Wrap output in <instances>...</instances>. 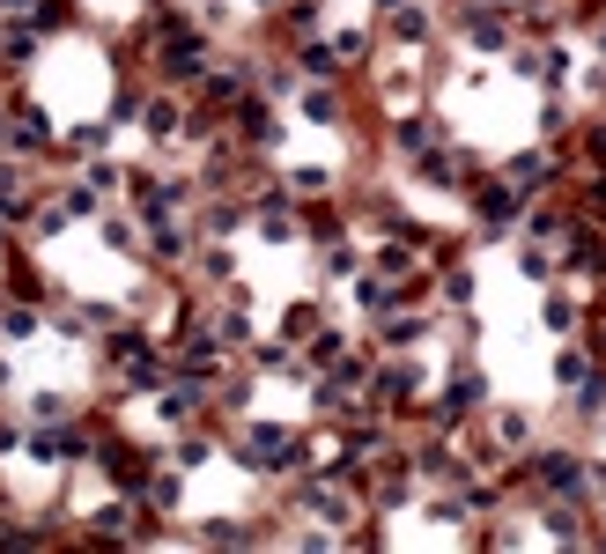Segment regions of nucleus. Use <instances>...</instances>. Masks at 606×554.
<instances>
[{
	"instance_id": "nucleus-6",
	"label": "nucleus",
	"mask_w": 606,
	"mask_h": 554,
	"mask_svg": "<svg viewBox=\"0 0 606 554\" xmlns=\"http://www.w3.org/2000/svg\"><path fill=\"white\" fill-rule=\"evenodd\" d=\"M414 399H422V362L392 355L385 370H370V407L378 414H407Z\"/></svg>"
},
{
	"instance_id": "nucleus-25",
	"label": "nucleus",
	"mask_w": 606,
	"mask_h": 554,
	"mask_svg": "<svg viewBox=\"0 0 606 554\" xmlns=\"http://www.w3.org/2000/svg\"><path fill=\"white\" fill-rule=\"evenodd\" d=\"M0 340H8V348H15V340H38V311H30L23 296H15V303H0Z\"/></svg>"
},
{
	"instance_id": "nucleus-9",
	"label": "nucleus",
	"mask_w": 606,
	"mask_h": 554,
	"mask_svg": "<svg viewBox=\"0 0 606 554\" xmlns=\"http://www.w3.org/2000/svg\"><path fill=\"white\" fill-rule=\"evenodd\" d=\"M459 45H466V52H503V45H510V23H503V8H488V0H474V8H459Z\"/></svg>"
},
{
	"instance_id": "nucleus-11",
	"label": "nucleus",
	"mask_w": 606,
	"mask_h": 554,
	"mask_svg": "<svg viewBox=\"0 0 606 554\" xmlns=\"http://www.w3.org/2000/svg\"><path fill=\"white\" fill-rule=\"evenodd\" d=\"M222 119H230V141H252V148L274 134V111H267V97H259V89H244V97L230 104Z\"/></svg>"
},
{
	"instance_id": "nucleus-31",
	"label": "nucleus",
	"mask_w": 606,
	"mask_h": 554,
	"mask_svg": "<svg viewBox=\"0 0 606 554\" xmlns=\"http://www.w3.org/2000/svg\"><path fill=\"white\" fill-rule=\"evenodd\" d=\"M525 436H533V422H525V414H496V451H518Z\"/></svg>"
},
{
	"instance_id": "nucleus-38",
	"label": "nucleus",
	"mask_w": 606,
	"mask_h": 554,
	"mask_svg": "<svg viewBox=\"0 0 606 554\" xmlns=\"http://www.w3.org/2000/svg\"><path fill=\"white\" fill-rule=\"evenodd\" d=\"M23 451V429H15V422H0V458H15Z\"/></svg>"
},
{
	"instance_id": "nucleus-19",
	"label": "nucleus",
	"mask_w": 606,
	"mask_h": 554,
	"mask_svg": "<svg viewBox=\"0 0 606 554\" xmlns=\"http://www.w3.org/2000/svg\"><path fill=\"white\" fill-rule=\"evenodd\" d=\"M104 355H111V370H119V362H141V355H156V340H148L141 326H111V333H104Z\"/></svg>"
},
{
	"instance_id": "nucleus-24",
	"label": "nucleus",
	"mask_w": 606,
	"mask_h": 554,
	"mask_svg": "<svg viewBox=\"0 0 606 554\" xmlns=\"http://www.w3.org/2000/svg\"><path fill=\"white\" fill-rule=\"evenodd\" d=\"M392 141H400V156L414 163V156H429V148H437V126H429V119H400V126H392Z\"/></svg>"
},
{
	"instance_id": "nucleus-5",
	"label": "nucleus",
	"mask_w": 606,
	"mask_h": 554,
	"mask_svg": "<svg viewBox=\"0 0 606 554\" xmlns=\"http://www.w3.org/2000/svg\"><path fill=\"white\" fill-rule=\"evenodd\" d=\"M466 193H474V215H481V230H488V237L518 230V215H525V193H518L510 178H474Z\"/></svg>"
},
{
	"instance_id": "nucleus-28",
	"label": "nucleus",
	"mask_w": 606,
	"mask_h": 554,
	"mask_svg": "<svg viewBox=\"0 0 606 554\" xmlns=\"http://www.w3.org/2000/svg\"><path fill=\"white\" fill-rule=\"evenodd\" d=\"M89 193H126V170L119 163H104V156H89V178H82Z\"/></svg>"
},
{
	"instance_id": "nucleus-15",
	"label": "nucleus",
	"mask_w": 606,
	"mask_h": 554,
	"mask_svg": "<svg viewBox=\"0 0 606 554\" xmlns=\"http://www.w3.org/2000/svg\"><path fill=\"white\" fill-rule=\"evenodd\" d=\"M244 222H252V200H244V193H215L208 207H200V230H208L215 244H222V237H237Z\"/></svg>"
},
{
	"instance_id": "nucleus-13",
	"label": "nucleus",
	"mask_w": 606,
	"mask_h": 554,
	"mask_svg": "<svg viewBox=\"0 0 606 554\" xmlns=\"http://www.w3.org/2000/svg\"><path fill=\"white\" fill-rule=\"evenodd\" d=\"M562 266H570V274H584V281H606V237L599 230H562Z\"/></svg>"
},
{
	"instance_id": "nucleus-17",
	"label": "nucleus",
	"mask_w": 606,
	"mask_h": 554,
	"mask_svg": "<svg viewBox=\"0 0 606 554\" xmlns=\"http://www.w3.org/2000/svg\"><path fill=\"white\" fill-rule=\"evenodd\" d=\"M422 340H429V318L422 311H385V326H378V348H385V355H407Z\"/></svg>"
},
{
	"instance_id": "nucleus-32",
	"label": "nucleus",
	"mask_w": 606,
	"mask_h": 554,
	"mask_svg": "<svg viewBox=\"0 0 606 554\" xmlns=\"http://www.w3.org/2000/svg\"><path fill=\"white\" fill-rule=\"evenodd\" d=\"M592 370H599V362L584 355V348H570V355H562V362H555V377H562V385H570V392H577V385H584V377H592Z\"/></svg>"
},
{
	"instance_id": "nucleus-1",
	"label": "nucleus",
	"mask_w": 606,
	"mask_h": 554,
	"mask_svg": "<svg viewBox=\"0 0 606 554\" xmlns=\"http://www.w3.org/2000/svg\"><path fill=\"white\" fill-rule=\"evenodd\" d=\"M230 458H237L244 473H259V481H281V473H304V466H311L304 436L281 429V422H244L237 444H230Z\"/></svg>"
},
{
	"instance_id": "nucleus-20",
	"label": "nucleus",
	"mask_w": 606,
	"mask_h": 554,
	"mask_svg": "<svg viewBox=\"0 0 606 554\" xmlns=\"http://www.w3.org/2000/svg\"><path fill=\"white\" fill-rule=\"evenodd\" d=\"M304 119H311V126H340V119H348V104H340L333 82H311V89H304Z\"/></svg>"
},
{
	"instance_id": "nucleus-39",
	"label": "nucleus",
	"mask_w": 606,
	"mask_h": 554,
	"mask_svg": "<svg viewBox=\"0 0 606 554\" xmlns=\"http://www.w3.org/2000/svg\"><path fill=\"white\" fill-rule=\"evenodd\" d=\"M584 156H592V170H606V134H584Z\"/></svg>"
},
{
	"instance_id": "nucleus-26",
	"label": "nucleus",
	"mask_w": 606,
	"mask_h": 554,
	"mask_svg": "<svg viewBox=\"0 0 606 554\" xmlns=\"http://www.w3.org/2000/svg\"><path fill=\"white\" fill-rule=\"evenodd\" d=\"M525 237H562V230H570V215H562V207H525Z\"/></svg>"
},
{
	"instance_id": "nucleus-33",
	"label": "nucleus",
	"mask_w": 606,
	"mask_h": 554,
	"mask_svg": "<svg viewBox=\"0 0 606 554\" xmlns=\"http://www.w3.org/2000/svg\"><path fill=\"white\" fill-rule=\"evenodd\" d=\"M518 266H525V281H547V274H555V259H547V252H533V244L518 252Z\"/></svg>"
},
{
	"instance_id": "nucleus-23",
	"label": "nucleus",
	"mask_w": 606,
	"mask_h": 554,
	"mask_svg": "<svg viewBox=\"0 0 606 554\" xmlns=\"http://www.w3.org/2000/svg\"><path fill=\"white\" fill-rule=\"evenodd\" d=\"M318 326H326V311H318V303H289V311H281V340H289V348H304Z\"/></svg>"
},
{
	"instance_id": "nucleus-35",
	"label": "nucleus",
	"mask_w": 606,
	"mask_h": 554,
	"mask_svg": "<svg viewBox=\"0 0 606 554\" xmlns=\"http://www.w3.org/2000/svg\"><path fill=\"white\" fill-rule=\"evenodd\" d=\"M104 244H119V252H134V222H126V215H104Z\"/></svg>"
},
{
	"instance_id": "nucleus-2",
	"label": "nucleus",
	"mask_w": 606,
	"mask_h": 554,
	"mask_svg": "<svg viewBox=\"0 0 606 554\" xmlns=\"http://www.w3.org/2000/svg\"><path fill=\"white\" fill-rule=\"evenodd\" d=\"M208 67H215V45L193 23H163V38H156V74L163 82H200Z\"/></svg>"
},
{
	"instance_id": "nucleus-36",
	"label": "nucleus",
	"mask_w": 606,
	"mask_h": 554,
	"mask_svg": "<svg viewBox=\"0 0 606 554\" xmlns=\"http://www.w3.org/2000/svg\"><path fill=\"white\" fill-rule=\"evenodd\" d=\"M15 296H23V303H38V296H45V281H38V266H15Z\"/></svg>"
},
{
	"instance_id": "nucleus-40",
	"label": "nucleus",
	"mask_w": 606,
	"mask_h": 554,
	"mask_svg": "<svg viewBox=\"0 0 606 554\" xmlns=\"http://www.w3.org/2000/svg\"><path fill=\"white\" fill-rule=\"evenodd\" d=\"M392 8H407V0H378V15H392Z\"/></svg>"
},
{
	"instance_id": "nucleus-37",
	"label": "nucleus",
	"mask_w": 606,
	"mask_h": 554,
	"mask_svg": "<svg viewBox=\"0 0 606 554\" xmlns=\"http://www.w3.org/2000/svg\"><path fill=\"white\" fill-rule=\"evenodd\" d=\"M547 326H555V333H570V326H577V303H562V296H555V303H547Z\"/></svg>"
},
{
	"instance_id": "nucleus-4",
	"label": "nucleus",
	"mask_w": 606,
	"mask_h": 554,
	"mask_svg": "<svg viewBox=\"0 0 606 554\" xmlns=\"http://www.w3.org/2000/svg\"><path fill=\"white\" fill-rule=\"evenodd\" d=\"M104 466V481L119 488V496H141L148 473H156V451H141V444H126V436H104L97 451H89Z\"/></svg>"
},
{
	"instance_id": "nucleus-43",
	"label": "nucleus",
	"mask_w": 606,
	"mask_h": 554,
	"mask_svg": "<svg viewBox=\"0 0 606 554\" xmlns=\"http://www.w3.org/2000/svg\"><path fill=\"white\" fill-rule=\"evenodd\" d=\"M259 8H274V0H259Z\"/></svg>"
},
{
	"instance_id": "nucleus-41",
	"label": "nucleus",
	"mask_w": 606,
	"mask_h": 554,
	"mask_svg": "<svg viewBox=\"0 0 606 554\" xmlns=\"http://www.w3.org/2000/svg\"><path fill=\"white\" fill-rule=\"evenodd\" d=\"M592 355H606V326H599V340H592Z\"/></svg>"
},
{
	"instance_id": "nucleus-34",
	"label": "nucleus",
	"mask_w": 606,
	"mask_h": 554,
	"mask_svg": "<svg viewBox=\"0 0 606 554\" xmlns=\"http://www.w3.org/2000/svg\"><path fill=\"white\" fill-rule=\"evenodd\" d=\"M444 296L466 303V296H474V266H451V274H444Z\"/></svg>"
},
{
	"instance_id": "nucleus-21",
	"label": "nucleus",
	"mask_w": 606,
	"mask_h": 554,
	"mask_svg": "<svg viewBox=\"0 0 606 554\" xmlns=\"http://www.w3.org/2000/svg\"><path fill=\"white\" fill-rule=\"evenodd\" d=\"M208 333H215L222 348H244V340H252V311H244V296H237V303H222V311L208 318Z\"/></svg>"
},
{
	"instance_id": "nucleus-12",
	"label": "nucleus",
	"mask_w": 606,
	"mask_h": 554,
	"mask_svg": "<svg viewBox=\"0 0 606 554\" xmlns=\"http://www.w3.org/2000/svg\"><path fill=\"white\" fill-rule=\"evenodd\" d=\"M185 111H193L185 97H163V89H148V104H141L148 141H156V148H163V141H178V134H185Z\"/></svg>"
},
{
	"instance_id": "nucleus-30",
	"label": "nucleus",
	"mask_w": 606,
	"mask_h": 554,
	"mask_svg": "<svg viewBox=\"0 0 606 554\" xmlns=\"http://www.w3.org/2000/svg\"><path fill=\"white\" fill-rule=\"evenodd\" d=\"M141 104H148V89H141V82H126L119 97H111V126H134V119H141Z\"/></svg>"
},
{
	"instance_id": "nucleus-8",
	"label": "nucleus",
	"mask_w": 606,
	"mask_h": 554,
	"mask_svg": "<svg viewBox=\"0 0 606 554\" xmlns=\"http://www.w3.org/2000/svg\"><path fill=\"white\" fill-rule=\"evenodd\" d=\"M525 481H540L547 496H577V481H584V458L570 451V444H547V451H533Z\"/></svg>"
},
{
	"instance_id": "nucleus-27",
	"label": "nucleus",
	"mask_w": 606,
	"mask_h": 554,
	"mask_svg": "<svg viewBox=\"0 0 606 554\" xmlns=\"http://www.w3.org/2000/svg\"><path fill=\"white\" fill-rule=\"evenodd\" d=\"M178 473H193V466H208V458H215V436H178Z\"/></svg>"
},
{
	"instance_id": "nucleus-3",
	"label": "nucleus",
	"mask_w": 606,
	"mask_h": 554,
	"mask_svg": "<svg viewBox=\"0 0 606 554\" xmlns=\"http://www.w3.org/2000/svg\"><path fill=\"white\" fill-rule=\"evenodd\" d=\"M23 451L38 458V466H60V473H67V466H82V458L97 451V436L82 429V422H67V414H60V422H38V429L23 436Z\"/></svg>"
},
{
	"instance_id": "nucleus-29",
	"label": "nucleus",
	"mask_w": 606,
	"mask_h": 554,
	"mask_svg": "<svg viewBox=\"0 0 606 554\" xmlns=\"http://www.w3.org/2000/svg\"><path fill=\"white\" fill-rule=\"evenodd\" d=\"M333 60H340V67L370 60V30H333Z\"/></svg>"
},
{
	"instance_id": "nucleus-16",
	"label": "nucleus",
	"mask_w": 606,
	"mask_h": 554,
	"mask_svg": "<svg viewBox=\"0 0 606 554\" xmlns=\"http://www.w3.org/2000/svg\"><path fill=\"white\" fill-rule=\"evenodd\" d=\"M429 30H437V15H429V0H407V8H392L385 15V38L392 45H429Z\"/></svg>"
},
{
	"instance_id": "nucleus-18",
	"label": "nucleus",
	"mask_w": 606,
	"mask_h": 554,
	"mask_svg": "<svg viewBox=\"0 0 606 554\" xmlns=\"http://www.w3.org/2000/svg\"><path fill=\"white\" fill-rule=\"evenodd\" d=\"M38 52H45V38H38V30H30V23L0 30V74H23L30 60H38Z\"/></svg>"
},
{
	"instance_id": "nucleus-10",
	"label": "nucleus",
	"mask_w": 606,
	"mask_h": 554,
	"mask_svg": "<svg viewBox=\"0 0 606 554\" xmlns=\"http://www.w3.org/2000/svg\"><path fill=\"white\" fill-rule=\"evenodd\" d=\"M510 74H525V82H562V74H570V52H562L555 38H533V45L510 52Z\"/></svg>"
},
{
	"instance_id": "nucleus-7",
	"label": "nucleus",
	"mask_w": 606,
	"mask_h": 554,
	"mask_svg": "<svg viewBox=\"0 0 606 554\" xmlns=\"http://www.w3.org/2000/svg\"><path fill=\"white\" fill-rule=\"evenodd\" d=\"M481 407H488V377L481 370H459V377L444 385V399H429V422H437V429H459L466 414H481Z\"/></svg>"
},
{
	"instance_id": "nucleus-42",
	"label": "nucleus",
	"mask_w": 606,
	"mask_h": 554,
	"mask_svg": "<svg viewBox=\"0 0 606 554\" xmlns=\"http://www.w3.org/2000/svg\"><path fill=\"white\" fill-rule=\"evenodd\" d=\"M599 52H606V23H599Z\"/></svg>"
},
{
	"instance_id": "nucleus-22",
	"label": "nucleus",
	"mask_w": 606,
	"mask_h": 554,
	"mask_svg": "<svg viewBox=\"0 0 606 554\" xmlns=\"http://www.w3.org/2000/svg\"><path fill=\"white\" fill-rule=\"evenodd\" d=\"M296 230H304V237H318V244H340V237H348V215L318 200V207H304V222H296Z\"/></svg>"
},
{
	"instance_id": "nucleus-14",
	"label": "nucleus",
	"mask_w": 606,
	"mask_h": 554,
	"mask_svg": "<svg viewBox=\"0 0 606 554\" xmlns=\"http://www.w3.org/2000/svg\"><path fill=\"white\" fill-rule=\"evenodd\" d=\"M503 178L518 185V193H540V185H555L562 178V156H547V148H525V156H510Z\"/></svg>"
}]
</instances>
